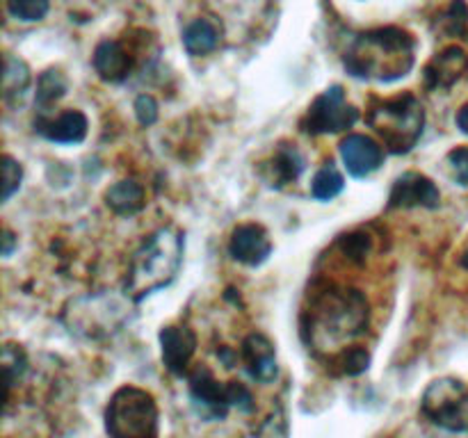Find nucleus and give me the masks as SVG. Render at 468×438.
<instances>
[{"instance_id": "obj_1", "label": "nucleus", "mask_w": 468, "mask_h": 438, "mask_svg": "<svg viewBox=\"0 0 468 438\" xmlns=\"http://www.w3.org/2000/svg\"><path fill=\"white\" fill-rule=\"evenodd\" d=\"M341 59L352 78L396 82L414 68L416 39L411 32L396 26L352 32Z\"/></svg>"}, {"instance_id": "obj_2", "label": "nucleus", "mask_w": 468, "mask_h": 438, "mask_svg": "<svg viewBox=\"0 0 468 438\" xmlns=\"http://www.w3.org/2000/svg\"><path fill=\"white\" fill-rule=\"evenodd\" d=\"M368 301L355 287L323 290L306 313V336L315 349H338L368 328Z\"/></svg>"}, {"instance_id": "obj_3", "label": "nucleus", "mask_w": 468, "mask_h": 438, "mask_svg": "<svg viewBox=\"0 0 468 438\" xmlns=\"http://www.w3.org/2000/svg\"><path fill=\"white\" fill-rule=\"evenodd\" d=\"M186 254V235L176 226H163L146 237L135 251L126 278V295L133 301L167 287L178 276Z\"/></svg>"}, {"instance_id": "obj_4", "label": "nucleus", "mask_w": 468, "mask_h": 438, "mask_svg": "<svg viewBox=\"0 0 468 438\" xmlns=\"http://www.w3.org/2000/svg\"><path fill=\"white\" fill-rule=\"evenodd\" d=\"M366 121L379 135L391 153H410L419 144L425 126V110L414 94L396 99H375L368 108Z\"/></svg>"}, {"instance_id": "obj_5", "label": "nucleus", "mask_w": 468, "mask_h": 438, "mask_svg": "<svg viewBox=\"0 0 468 438\" xmlns=\"http://www.w3.org/2000/svg\"><path fill=\"white\" fill-rule=\"evenodd\" d=\"M105 433L110 438H158L160 411L144 388L122 386L105 406Z\"/></svg>"}, {"instance_id": "obj_6", "label": "nucleus", "mask_w": 468, "mask_h": 438, "mask_svg": "<svg viewBox=\"0 0 468 438\" xmlns=\"http://www.w3.org/2000/svg\"><path fill=\"white\" fill-rule=\"evenodd\" d=\"M131 297L101 292L71 299L64 308L62 318L69 331L76 336L99 340L112 336L131 319Z\"/></svg>"}, {"instance_id": "obj_7", "label": "nucleus", "mask_w": 468, "mask_h": 438, "mask_svg": "<svg viewBox=\"0 0 468 438\" xmlns=\"http://www.w3.org/2000/svg\"><path fill=\"white\" fill-rule=\"evenodd\" d=\"M420 411L446 432L468 433V386L455 377L434 379L425 388Z\"/></svg>"}, {"instance_id": "obj_8", "label": "nucleus", "mask_w": 468, "mask_h": 438, "mask_svg": "<svg viewBox=\"0 0 468 438\" xmlns=\"http://www.w3.org/2000/svg\"><path fill=\"white\" fill-rule=\"evenodd\" d=\"M215 21L229 44H242L254 39L261 23L268 18L272 0H206Z\"/></svg>"}, {"instance_id": "obj_9", "label": "nucleus", "mask_w": 468, "mask_h": 438, "mask_svg": "<svg viewBox=\"0 0 468 438\" xmlns=\"http://www.w3.org/2000/svg\"><path fill=\"white\" fill-rule=\"evenodd\" d=\"M356 121H359V110L347 103L341 85H334L315 96L302 119V130L309 135H327V132L350 130Z\"/></svg>"}, {"instance_id": "obj_10", "label": "nucleus", "mask_w": 468, "mask_h": 438, "mask_svg": "<svg viewBox=\"0 0 468 438\" xmlns=\"http://www.w3.org/2000/svg\"><path fill=\"white\" fill-rule=\"evenodd\" d=\"M190 400L195 409L199 411L201 418L206 420H224L229 409H231V400H229V381H218L208 368H197L190 374Z\"/></svg>"}, {"instance_id": "obj_11", "label": "nucleus", "mask_w": 468, "mask_h": 438, "mask_svg": "<svg viewBox=\"0 0 468 438\" xmlns=\"http://www.w3.org/2000/svg\"><path fill=\"white\" fill-rule=\"evenodd\" d=\"M441 192L432 178L419 172H407L396 178L388 194V208H439Z\"/></svg>"}, {"instance_id": "obj_12", "label": "nucleus", "mask_w": 468, "mask_h": 438, "mask_svg": "<svg viewBox=\"0 0 468 438\" xmlns=\"http://www.w3.org/2000/svg\"><path fill=\"white\" fill-rule=\"evenodd\" d=\"M341 160L346 164L347 173L355 178H366L378 172L384 164V149L379 141H375L368 135H347L338 146Z\"/></svg>"}, {"instance_id": "obj_13", "label": "nucleus", "mask_w": 468, "mask_h": 438, "mask_svg": "<svg viewBox=\"0 0 468 438\" xmlns=\"http://www.w3.org/2000/svg\"><path fill=\"white\" fill-rule=\"evenodd\" d=\"M468 73V53L460 46H448L434 55L423 71V82L430 91L451 89Z\"/></svg>"}, {"instance_id": "obj_14", "label": "nucleus", "mask_w": 468, "mask_h": 438, "mask_svg": "<svg viewBox=\"0 0 468 438\" xmlns=\"http://www.w3.org/2000/svg\"><path fill=\"white\" fill-rule=\"evenodd\" d=\"M90 130L85 112L80 110H64L58 117L44 112L35 119V132L53 144H80Z\"/></svg>"}, {"instance_id": "obj_15", "label": "nucleus", "mask_w": 468, "mask_h": 438, "mask_svg": "<svg viewBox=\"0 0 468 438\" xmlns=\"http://www.w3.org/2000/svg\"><path fill=\"white\" fill-rule=\"evenodd\" d=\"M229 254L233 260L250 267H259L272 254V242L268 231L261 224H240L233 228L231 240H229Z\"/></svg>"}, {"instance_id": "obj_16", "label": "nucleus", "mask_w": 468, "mask_h": 438, "mask_svg": "<svg viewBox=\"0 0 468 438\" xmlns=\"http://www.w3.org/2000/svg\"><path fill=\"white\" fill-rule=\"evenodd\" d=\"M160 351L165 368L181 377L197 351V336L186 324H167L160 328Z\"/></svg>"}, {"instance_id": "obj_17", "label": "nucleus", "mask_w": 468, "mask_h": 438, "mask_svg": "<svg viewBox=\"0 0 468 438\" xmlns=\"http://www.w3.org/2000/svg\"><path fill=\"white\" fill-rule=\"evenodd\" d=\"M242 363H245L247 372L254 381L259 383H272L279 374L277 365V349H274L272 340L263 333H251L242 340Z\"/></svg>"}, {"instance_id": "obj_18", "label": "nucleus", "mask_w": 468, "mask_h": 438, "mask_svg": "<svg viewBox=\"0 0 468 438\" xmlns=\"http://www.w3.org/2000/svg\"><path fill=\"white\" fill-rule=\"evenodd\" d=\"M91 62H94V68L96 73H99L101 80L105 82H123L131 76L133 57L128 55V50L114 39L101 41V44L96 46Z\"/></svg>"}, {"instance_id": "obj_19", "label": "nucleus", "mask_w": 468, "mask_h": 438, "mask_svg": "<svg viewBox=\"0 0 468 438\" xmlns=\"http://www.w3.org/2000/svg\"><path fill=\"white\" fill-rule=\"evenodd\" d=\"M304 155L295 149V146H282L277 153L272 155L270 162H265L263 176L270 185L282 187L288 182H295L304 172Z\"/></svg>"}, {"instance_id": "obj_20", "label": "nucleus", "mask_w": 468, "mask_h": 438, "mask_svg": "<svg viewBox=\"0 0 468 438\" xmlns=\"http://www.w3.org/2000/svg\"><path fill=\"white\" fill-rule=\"evenodd\" d=\"M105 205H108L114 214L133 217V214H137L146 205L144 187L137 181H133V178L114 182V185H110L108 190H105Z\"/></svg>"}, {"instance_id": "obj_21", "label": "nucleus", "mask_w": 468, "mask_h": 438, "mask_svg": "<svg viewBox=\"0 0 468 438\" xmlns=\"http://www.w3.org/2000/svg\"><path fill=\"white\" fill-rule=\"evenodd\" d=\"M219 36H222V30H219L218 23L210 21V18H195L183 30V48L192 57H201V55H208L218 48Z\"/></svg>"}, {"instance_id": "obj_22", "label": "nucleus", "mask_w": 468, "mask_h": 438, "mask_svg": "<svg viewBox=\"0 0 468 438\" xmlns=\"http://www.w3.org/2000/svg\"><path fill=\"white\" fill-rule=\"evenodd\" d=\"M30 67L16 55H5L3 68V99L7 105H21L23 96L30 89Z\"/></svg>"}, {"instance_id": "obj_23", "label": "nucleus", "mask_w": 468, "mask_h": 438, "mask_svg": "<svg viewBox=\"0 0 468 438\" xmlns=\"http://www.w3.org/2000/svg\"><path fill=\"white\" fill-rule=\"evenodd\" d=\"M69 89V80L59 68H46L44 73L37 80V94H35V105L39 108V112H48L59 99H64Z\"/></svg>"}, {"instance_id": "obj_24", "label": "nucleus", "mask_w": 468, "mask_h": 438, "mask_svg": "<svg viewBox=\"0 0 468 438\" xmlns=\"http://www.w3.org/2000/svg\"><path fill=\"white\" fill-rule=\"evenodd\" d=\"M343 187H346V178L338 172L336 164L329 162L315 172L314 181H311V194L318 201H332L341 194Z\"/></svg>"}, {"instance_id": "obj_25", "label": "nucleus", "mask_w": 468, "mask_h": 438, "mask_svg": "<svg viewBox=\"0 0 468 438\" xmlns=\"http://www.w3.org/2000/svg\"><path fill=\"white\" fill-rule=\"evenodd\" d=\"M0 363H3L5 395H9L14 383L21 381V377L27 370L26 351L21 349V345H12V342H7V345L3 347V359H0Z\"/></svg>"}, {"instance_id": "obj_26", "label": "nucleus", "mask_w": 468, "mask_h": 438, "mask_svg": "<svg viewBox=\"0 0 468 438\" xmlns=\"http://www.w3.org/2000/svg\"><path fill=\"white\" fill-rule=\"evenodd\" d=\"M439 27L448 36H462L468 27V5L466 0H452L446 12L439 16Z\"/></svg>"}, {"instance_id": "obj_27", "label": "nucleus", "mask_w": 468, "mask_h": 438, "mask_svg": "<svg viewBox=\"0 0 468 438\" xmlns=\"http://www.w3.org/2000/svg\"><path fill=\"white\" fill-rule=\"evenodd\" d=\"M50 9V0H7V14L16 21L35 23L46 18Z\"/></svg>"}, {"instance_id": "obj_28", "label": "nucleus", "mask_w": 468, "mask_h": 438, "mask_svg": "<svg viewBox=\"0 0 468 438\" xmlns=\"http://www.w3.org/2000/svg\"><path fill=\"white\" fill-rule=\"evenodd\" d=\"M0 162H3V203H7V201L16 194L18 187H21L23 167L21 162L14 160L9 153H5Z\"/></svg>"}, {"instance_id": "obj_29", "label": "nucleus", "mask_w": 468, "mask_h": 438, "mask_svg": "<svg viewBox=\"0 0 468 438\" xmlns=\"http://www.w3.org/2000/svg\"><path fill=\"white\" fill-rule=\"evenodd\" d=\"M370 365V354L364 347H352V349L341 354V372L347 377H356V374L366 372Z\"/></svg>"}, {"instance_id": "obj_30", "label": "nucleus", "mask_w": 468, "mask_h": 438, "mask_svg": "<svg viewBox=\"0 0 468 438\" xmlns=\"http://www.w3.org/2000/svg\"><path fill=\"white\" fill-rule=\"evenodd\" d=\"M448 172H451L452 181L460 185L468 187V146H457L446 155Z\"/></svg>"}, {"instance_id": "obj_31", "label": "nucleus", "mask_w": 468, "mask_h": 438, "mask_svg": "<svg viewBox=\"0 0 468 438\" xmlns=\"http://www.w3.org/2000/svg\"><path fill=\"white\" fill-rule=\"evenodd\" d=\"M133 108H135L137 121H140L144 128L154 126V123L158 121V114H160L158 112V100H155L151 94L137 96L135 105H133Z\"/></svg>"}, {"instance_id": "obj_32", "label": "nucleus", "mask_w": 468, "mask_h": 438, "mask_svg": "<svg viewBox=\"0 0 468 438\" xmlns=\"http://www.w3.org/2000/svg\"><path fill=\"white\" fill-rule=\"evenodd\" d=\"M370 249L368 235H346L343 237V251L350 258H364Z\"/></svg>"}, {"instance_id": "obj_33", "label": "nucleus", "mask_w": 468, "mask_h": 438, "mask_svg": "<svg viewBox=\"0 0 468 438\" xmlns=\"http://www.w3.org/2000/svg\"><path fill=\"white\" fill-rule=\"evenodd\" d=\"M251 438H286V418L279 415V418H270L268 422L261 424L259 432Z\"/></svg>"}, {"instance_id": "obj_34", "label": "nucleus", "mask_w": 468, "mask_h": 438, "mask_svg": "<svg viewBox=\"0 0 468 438\" xmlns=\"http://www.w3.org/2000/svg\"><path fill=\"white\" fill-rule=\"evenodd\" d=\"M14 246H16V235H14L9 228H3V256L7 258V256H12Z\"/></svg>"}, {"instance_id": "obj_35", "label": "nucleus", "mask_w": 468, "mask_h": 438, "mask_svg": "<svg viewBox=\"0 0 468 438\" xmlns=\"http://www.w3.org/2000/svg\"><path fill=\"white\" fill-rule=\"evenodd\" d=\"M455 121H457V128H460V130L464 132V135H468V103L462 105V110H460V112H457Z\"/></svg>"}, {"instance_id": "obj_36", "label": "nucleus", "mask_w": 468, "mask_h": 438, "mask_svg": "<svg viewBox=\"0 0 468 438\" xmlns=\"http://www.w3.org/2000/svg\"><path fill=\"white\" fill-rule=\"evenodd\" d=\"M462 265L468 269V254H464V258H462Z\"/></svg>"}]
</instances>
